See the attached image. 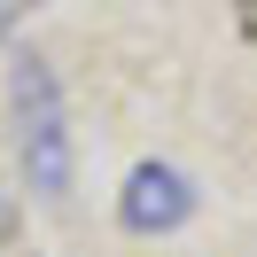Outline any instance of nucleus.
<instances>
[{
  "label": "nucleus",
  "instance_id": "obj_1",
  "mask_svg": "<svg viewBox=\"0 0 257 257\" xmlns=\"http://www.w3.org/2000/svg\"><path fill=\"white\" fill-rule=\"evenodd\" d=\"M8 94H16V148H24V179H32V195L63 203V195H70V117H63V86H55V70L39 63V55H24Z\"/></svg>",
  "mask_w": 257,
  "mask_h": 257
},
{
  "label": "nucleus",
  "instance_id": "obj_2",
  "mask_svg": "<svg viewBox=\"0 0 257 257\" xmlns=\"http://www.w3.org/2000/svg\"><path fill=\"white\" fill-rule=\"evenodd\" d=\"M195 179L179 172V164H133L125 172V195H117V218H125V234H172V226L195 218Z\"/></svg>",
  "mask_w": 257,
  "mask_h": 257
},
{
  "label": "nucleus",
  "instance_id": "obj_3",
  "mask_svg": "<svg viewBox=\"0 0 257 257\" xmlns=\"http://www.w3.org/2000/svg\"><path fill=\"white\" fill-rule=\"evenodd\" d=\"M16 226H24V203L8 187H0V249H8V241H16Z\"/></svg>",
  "mask_w": 257,
  "mask_h": 257
},
{
  "label": "nucleus",
  "instance_id": "obj_4",
  "mask_svg": "<svg viewBox=\"0 0 257 257\" xmlns=\"http://www.w3.org/2000/svg\"><path fill=\"white\" fill-rule=\"evenodd\" d=\"M234 8H241V16H257V0H234Z\"/></svg>",
  "mask_w": 257,
  "mask_h": 257
},
{
  "label": "nucleus",
  "instance_id": "obj_5",
  "mask_svg": "<svg viewBox=\"0 0 257 257\" xmlns=\"http://www.w3.org/2000/svg\"><path fill=\"white\" fill-rule=\"evenodd\" d=\"M0 24H8V8H0Z\"/></svg>",
  "mask_w": 257,
  "mask_h": 257
}]
</instances>
